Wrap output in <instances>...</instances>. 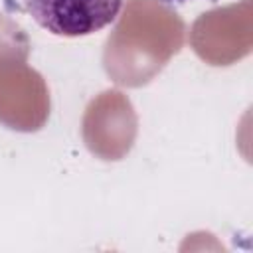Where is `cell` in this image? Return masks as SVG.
<instances>
[{
    "label": "cell",
    "instance_id": "1",
    "mask_svg": "<svg viewBox=\"0 0 253 253\" xmlns=\"http://www.w3.org/2000/svg\"><path fill=\"white\" fill-rule=\"evenodd\" d=\"M32 20L59 38H83L111 26L123 0H22Z\"/></svg>",
    "mask_w": 253,
    "mask_h": 253
},
{
    "label": "cell",
    "instance_id": "2",
    "mask_svg": "<svg viewBox=\"0 0 253 253\" xmlns=\"http://www.w3.org/2000/svg\"><path fill=\"white\" fill-rule=\"evenodd\" d=\"M166 2H176V4H182V2H186V0H166ZM213 2V0H211Z\"/></svg>",
    "mask_w": 253,
    "mask_h": 253
}]
</instances>
